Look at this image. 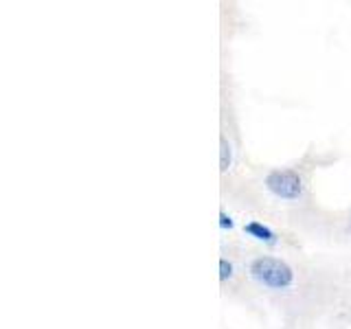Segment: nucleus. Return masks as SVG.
Instances as JSON below:
<instances>
[{"label":"nucleus","instance_id":"obj_1","mask_svg":"<svg viewBox=\"0 0 351 329\" xmlns=\"http://www.w3.org/2000/svg\"><path fill=\"white\" fill-rule=\"evenodd\" d=\"M248 272L252 281L268 292H283L292 288V283H294V268L288 261H283L281 257H274V255L255 257L250 261Z\"/></svg>","mask_w":351,"mask_h":329},{"label":"nucleus","instance_id":"obj_2","mask_svg":"<svg viewBox=\"0 0 351 329\" xmlns=\"http://www.w3.org/2000/svg\"><path fill=\"white\" fill-rule=\"evenodd\" d=\"M266 186L281 200H299L303 195L305 182L296 169H274L268 173Z\"/></svg>","mask_w":351,"mask_h":329},{"label":"nucleus","instance_id":"obj_3","mask_svg":"<svg viewBox=\"0 0 351 329\" xmlns=\"http://www.w3.org/2000/svg\"><path fill=\"white\" fill-rule=\"evenodd\" d=\"M244 233L248 237H252V239L263 241V244H277V241H279V235L274 233L270 226L259 222V219H250V222H246L244 224Z\"/></svg>","mask_w":351,"mask_h":329}]
</instances>
